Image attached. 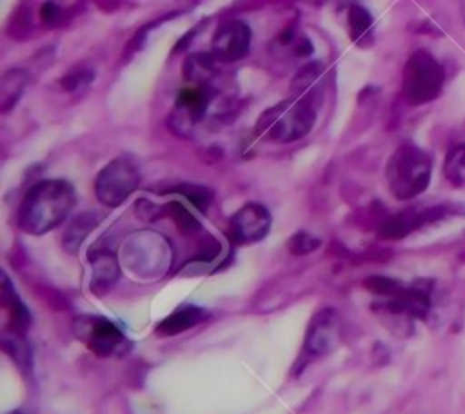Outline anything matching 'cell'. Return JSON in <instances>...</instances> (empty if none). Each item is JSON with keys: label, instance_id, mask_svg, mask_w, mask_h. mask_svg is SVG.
<instances>
[{"label": "cell", "instance_id": "6da1fadb", "mask_svg": "<svg viewBox=\"0 0 465 414\" xmlns=\"http://www.w3.org/2000/svg\"><path fill=\"white\" fill-rule=\"evenodd\" d=\"M74 189L65 180H40L24 196L18 227L29 234H44L58 227L74 205Z\"/></svg>", "mask_w": 465, "mask_h": 414}, {"label": "cell", "instance_id": "7a4b0ae2", "mask_svg": "<svg viewBox=\"0 0 465 414\" xmlns=\"http://www.w3.org/2000/svg\"><path fill=\"white\" fill-rule=\"evenodd\" d=\"M316 122V109L307 96L283 100L265 113L256 122V134L272 142L289 143L303 138Z\"/></svg>", "mask_w": 465, "mask_h": 414}, {"label": "cell", "instance_id": "3957f363", "mask_svg": "<svg viewBox=\"0 0 465 414\" xmlns=\"http://www.w3.org/2000/svg\"><path fill=\"white\" fill-rule=\"evenodd\" d=\"M430 156L414 143L398 147L387 162L385 178L389 191L398 200H411L421 194L430 180Z\"/></svg>", "mask_w": 465, "mask_h": 414}, {"label": "cell", "instance_id": "277c9868", "mask_svg": "<svg viewBox=\"0 0 465 414\" xmlns=\"http://www.w3.org/2000/svg\"><path fill=\"white\" fill-rule=\"evenodd\" d=\"M443 69L436 58L420 49L412 53L403 67V96L414 105L434 100L443 87Z\"/></svg>", "mask_w": 465, "mask_h": 414}, {"label": "cell", "instance_id": "5b68a950", "mask_svg": "<svg viewBox=\"0 0 465 414\" xmlns=\"http://www.w3.org/2000/svg\"><path fill=\"white\" fill-rule=\"evenodd\" d=\"M73 330L74 336L100 358L124 356L131 349L124 332L104 316H78L73 323Z\"/></svg>", "mask_w": 465, "mask_h": 414}, {"label": "cell", "instance_id": "8992f818", "mask_svg": "<svg viewBox=\"0 0 465 414\" xmlns=\"http://www.w3.org/2000/svg\"><path fill=\"white\" fill-rule=\"evenodd\" d=\"M140 185L138 167L129 158L111 160L94 180V194L107 207L124 203Z\"/></svg>", "mask_w": 465, "mask_h": 414}, {"label": "cell", "instance_id": "52a82bcc", "mask_svg": "<svg viewBox=\"0 0 465 414\" xmlns=\"http://www.w3.org/2000/svg\"><path fill=\"white\" fill-rule=\"evenodd\" d=\"M124 256L133 271L154 274L167 267L171 247L163 236L151 231H142L127 238L124 243Z\"/></svg>", "mask_w": 465, "mask_h": 414}, {"label": "cell", "instance_id": "ba28073f", "mask_svg": "<svg viewBox=\"0 0 465 414\" xmlns=\"http://www.w3.org/2000/svg\"><path fill=\"white\" fill-rule=\"evenodd\" d=\"M341 338V323L340 316L332 309H323L314 314L309 323L305 341H303V356L302 358H320L332 352Z\"/></svg>", "mask_w": 465, "mask_h": 414}, {"label": "cell", "instance_id": "9c48e42d", "mask_svg": "<svg viewBox=\"0 0 465 414\" xmlns=\"http://www.w3.org/2000/svg\"><path fill=\"white\" fill-rule=\"evenodd\" d=\"M271 229V214L262 203H245L240 207L229 225L231 240L234 243H256L267 236Z\"/></svg>", "mask_w": 465, "mask_h": 414}, {"label": "cell", "instance_id": "30bf717a", "mask_svg": "<svg viewBox=\"0 0 465 414\" xmlns=\"http://www.w3.org/2000/svg\"><path fill=\"white\" fill-rule=\"evenodd\" d=\"M251 47V29L242 20L220 24L213 36V56L220 62L242 60Z\"/></svg>", "mask_w": 465, "mask_h": 414}, {"label": "cell", "instance_id": "8fae6325", "mask_svg": "<svg viewBox=\"0 0 465 414\" xmlns=\"http://www.w3.org/2000/svg\"><path fill=\"white\" fill-rule=\"evenodd\" d=\"M211 102V91L207 87H187L180 93L176 107L171 114L173 129L176 133L191 131L205 114Z\"/></svg>", "mask_w": 465, "mask_h": 414}, {"label": "cell", "instance_id": "7c38bea8", "mask_svg": "<svg viewBox=\"0 0 465 414\" xmlns=\"http://www.w3.org/2000/svg\"><path fill=\"white\" fill-rule=\"evenodd\" d=\"M89 263H91V269H93L91 291L96 296L107 294L120 278V265H118L116 254L111 252L109 249L91 251Z\"/></svg>", "mask_w": 465, "mask_h": 414}, {"label": "cell", "instance_id": "4fadbf2b", "mask_svg": "<svg viewBox=\"0 0 465 414\" xmlns=\"http://www.w3.org/2000/svg\"><path fill=\"white\" fill-rule=\"evenodd\" d=\"M207 318H209V312L205 309L196 305H182L156 325V334L174 336L200 325Z\"/></svg>", "mask_w": 465, "mask_h": 414}, {"label": "cell", "instance_id": "5bb4252c", "mask_svg": "<svg viewBox=\"0 0 465 414\" xmlns=\"http://www.w3.org/2000/svg\"><path fill=\"white\" fill-rule=\"evenodd\" d=\"M2 305L9 310L7 314H9V321H11V327H13V334L24 338L25 330L31 323V316H29L25 305L20 301L15 289L11 287L5 274H4V283H2Z\"/></svg>", "mask_w": 465, "mask_h": 414}, {"label": "cell", "instance_id": "9a60e30c", "mask_svg": "<svg viewBox=\"0 0 465 414\" xmlns=\"http://www.w3.org/2000/svg\"><path fill=\"white\" fill-rule=\"evenodd\" d=\"M29 80V74L25 69H9L4 73L0 80V109L2 113H7L13 109Z\"/></svg>", "mask_w": 465, "mask_h": 414}, {"label": "cell", "instance_id": "2e32d148", "mask_svg": "<svg viewBox=\"0 0 465 414\" xmlns=\"http://www.w3.org/2000/svg\"><path fill=\"white\" fill-rule=\"evenodd\" d=\"M347 25H349V34H351L352 42H356L361 47L372 44V40H374L372 16L365 7L351 5L349 15H347Z\"/></svg>", "mask_w": 465, "mask_h": 414}, {"label": "cell", "instance_id": "e0dca14e", "mask_svg": "<svg viewBox=\"0 0 465 414\" xmlns=\"http://www.w3.org/2000/svg\"><path fill=\"white\" fill-rule=\"evenodd\" d=\"M214 56H209V54H202V53H196V54H189L185 60H183V76L198 85V87H207L209 80L214 76V62H213Z\"/></svg>", "mask_w": 465, "mask_h": 414}, {"label": "cell", "instance_id": "ac0fdd59", "mask_svg": "<svg viewBox=\"0 0 465 414\" xmlns=\"http://www.w3.org/2000/svg\"><path fill=\"white\" fill-rule=\"evenodd\" d=\"M98 225V218L96 214L89 212V214H80L73 220V223L69 225V229L64 234V249L69 252H76L78 247L82 245V242L85 240V236Z\"/></svg>", "mask_w": 465, "mask_h": 414}, {"label": "cell", "instance_id": "d6986e66", "mask_svg": "<svg viewBox=\"0 0 465 414\" xmlns=\"http://www.w3.org/2000/svg\"><path fill=\"white\" fill-rule=\"evenodd\" d=\"M416 212H400L389 216L378 229V236L383 240H400L416 229Z\"/></svg>", "mask_w": 465, "mask_h": 414}, {"label": "cell", "instance_id": "ffe728a7", "mask_svg": "<svg viewBox=\"0 0 465 414\" xmlns=\"http://www.w3.org/2000/svg\"><path fill=\"white\" fill-rule=\"evenodd\" d=\"M443 174L452 185L465 187V143H458L447 153Z\"/></svg>", "mask_w": 465, "mask_h": 414}, {"label": "cell", "instance_id": "44dd1931", "mask_svg": "<svg viewBox=\"0 0 465 414\" xmlns=\"http://www.w3.org/2000/svg\"><path fill=\"white\" fill-rule=\"evenodd\" d=\"M163 212L176 223V227L183 232V234H194L198 231H202L200 222L180 203V202H169L163 207Z\"/></svg>", "mask_w": 465, "mask_h": 414}, {"label": "cell", "instance_id": "7402d4cb", "mask_svg": "<svg viewBox=\"0 0 465 414\" xmlns=\"http://www.w3.org/2000/svg\"><path fill=\"white\" fill-rule=\"evenodd\" d=\"M173 192H180L182 196H185L193 205H196L200 211H207V207L211 205L213 200V192L203 187V185H194V183H182L176 185L174 189H171Z\"/></svg>", "mask_w": 465, "mask_h": 414}, {"label": "cell", "instance_id": "603a6c76", "mask_svg": "<svg viewBox=\"0 0 465 414\" xmlns=\"http://www.w3.org/2000/svg\"><path fill=\"white\" fill-rule=\"evenodd\" d=\"M320 243H322V240H320V238H316V236H312L311 232L298 231L296 234H292V236H291V240H289L287 247H289V251H291L292 254H296V256H303V254H309V252L316 251V249L320 247Z\"/></svg>", "mask_w": 465, "mask_h": 414}, {"label": "cell", "instance_id": "cb8c5ba5", "mask_svg": "<svg viewBox=\"0 0 465 414\" xmlns=\"http://www.w3.org/2000/svg\"><path fill=\"white\" fill-rule=\"evenodd\" d=\"M363 285L376 296L380 298H387L391 294H394L403 283L394 280V278H387V276H369Z\"/></svg>", "mask_w": 465, "mask_h": 414}, {"label": "cell", "instance_id": "d4e9b609", "mask_svg": "<svg viewBox=\"0 0 465 414\" xmlns=\"http://www.w3.org/2000/svg\"><path fill=\"white\" fill-rule=\"evenodd\" d=\"M94 78V73L93 69H87V67H74L71 69L64 78H62V85L64 89L67 91H78L80 87H87Z\"/></svg>", "mask_w": 465, "mask_h": 414}, {"label": "cell", "instance_id": "484cf974", "mask_svg": "<svg viewBox=\"0 0 465 414\" xmlns=\"http://www.w3.org/2000/svg\"><path fill=\"white\" fill-rule=\"evenodd\" d=\"M40 16H42V22L44 24H54L56 20H58V16H60V7H58V4L56 2H53V0H49V2H45L42 7H40Z\"/></svg>", "mask_w": 465, "mask_h": 414}, {"label": "cell", "instance_id": "4316f807", "mask_svg": "<svg viewBox=\"0 0 465 414\" xmlns=\"http://www.w3.org/2000/svg\"><path fill=\"white\" fill-rule=\"evenodd\" d=\"M460 7H461V16H463V22H465V0L460 2Z\"/></svg>", "mask_w": 465, "mask_h": 414}, {"label": "cell", "instance_id": "83f0119b", "mask_svg": "<svg viewBox=\"0 0 465 414\" xmlns=\"http://www.w3.org/2000/svg\"><path fill=\"white\" fill-rule=\"evenodd\" d=\"M7 414H24L22 410H11V412H7Z\"/></svg>", "mask_w": 465, "mask_h": 414}]
</instances>
